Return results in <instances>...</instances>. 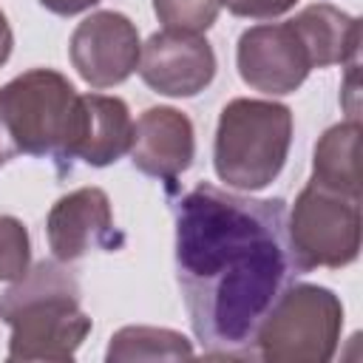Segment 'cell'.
<instances>
[{
	"mask_svg": "<svg viewBox=\"0 0 363 363\" xmlns=\"http://www.w3.org/2000/svg\"><path fill=\"white\" fill-rule=\"evenodd\" d=\"M6 162H9V159H6V153L0 150V164H6Z\"/></svg>",
	"mask_w": 363,
	"mask_h": 363,
	"instance_id": "obj_21",
	"label": "cell"
},
{
	"mask_svg": "<svg viewBox=\"0 0 363 363\" xmlns=\"http://www.w3.org/2000/svg\"><path fill=\"white\" fill-rule=\"evenodd\" d=\"M315 184L360 199V122L349 119L332 125L315 145L312 179Z\"/></svg>",
	"mask_w": 363,
	"mask_h": 363,
	"instance_id": "obj_14",
	"label": "cell"
},
{
	"mask_svg": "<svg viewBox=\"0 0 363 363\" xmlns=\"http://www.w3.org/2000/svg\"><path fill=\"white\" fill-rule=\"evenodd\" d=\"M11 45H14V37H11V26H9L6 14L0 11V65L9 60V54H11Z\"/></svg>",
	"mask_w": 363,
	"mask_h": 363,
	"instance_id": "obj_20",
	"label": "cell"
},
{
	"mask_svg": "<svg viewBox=\"0 0 363 363\" xmlns=\"http://www.w3.org/2000/svg\"><path fill=\"white\" fill-rule=\"evenodd\" d=\"M235 62L241 79L269 96L298 91L312 71L309 54L289 20L247 28L238 37Z\"/></svg>",
	"mask_w": 363,
	"mask_h": 363,
	"instance_id": "obj_8",
	"label": "cell"
},
{
	"mask_svg": "<svg viewBox=\"0 0 363 363\" xmlns=\"http://www.w3.org/2000/svg\"><path fill=\"white\" fill-rule=\"evenodd\" d=\"M286 235L298 272L349 267L360 252V199L309 182L286 216Z\"/></svg>",
	"mask_w": 363,
	"mask_h": 363,
	"instance_id": "obj_6",
	"label": "cell"
},
{
	"mask_svg": "<svg viewBox=\"0 0 363 363\" xmlns=\"http://www.w3.org/2000/svg\"><path fill=\"white\" fill-rule=\"evenodd\" d=\"M298 0H221L235 17H250V20H272L284 11H289Z\"/></svg>",
	"mask_w": 363,
	"mask_h": 363,
	"instance_id": "obj_18",
	"label": "cell"
},
{
	"mask_svg": "<svg viewBox=\"0 0 363 363\" xmlns=\"http://www.w3.org/2000/svg\"><path fill=\"white\" fill-rule=\"evenodd\" d=\"M133 119L119 96L85 94L77 96L71 133L65 145V170L79 159L91 167H108L130 150Z\"/></svg>",
	"mask_w": 363,
	"mask_h": 363,
	"instance_id": "obj_11",
	"label": "cell"
},
{
	"mask_svg": "<svg viewBox=\"0 0 363 363\" xmlns=\"http://www.w3.org/2000/svg\"><path fill=\"white\" fill-rule=\"evenodd\" d=\"M176 278L207 357H255V329L298 267L281 199L199 184L176 201Z\"/></svg>",
	"mask_w": 363,
	"mask_h": 363,
	"instance_id": "obj_1",
	"label": "cell"
},
{
	"mask_svg": "<svg viewBox=\"0 0 363 363\" xmlns=\"http://www.w3.org/2000/svg\"><path fill=\"white\" fill-rule=\"evenodd\" d=\"M99 0H40V6H45L48 11L60 14V17H71L79 11H88L91 6H96Z\"/></svg>",
	"mask_w": 363,
	"mask_h": 363,
	"instance_id": "obj_19",
	"label": "cell"
},
{
	"mask_svg": "<svg viewBox=\"0 0 363 363\" xmlns=\"http://www.w3.org/2000/svg\"><path fill=\"white\" fill-rule=\"evenodd\" d=\"M28 230L14 216H0V281H20L28 272Z\"/></svg>",
	"mask_w": 363,
	"mask_h": 363,
	"instance_id": "obj_17",
	"label": "cell"
},
{
	"mask_svg": "<svg viewBox=\"0 0 363 363\" xmlns=\"http://www.w3.org/2000/svg\"><path fill=\"white\" fill-rule=\"evenodd\" d=\"M153 11L170 31L201 34L216 23L221 0H153Z\"/></svg>",
	"mask_w": 363,
	"mask_h": 363,
	"instance_id": "obj_16",
	"label": "cell"
},
{
	"mask_svg": "<svg viewBox=\"0 0 363 363\" xmlns=\"http://www.w3.org/2000/svg\"><path fill=\"white\" fill-rule=\"evenodd\" d=\"M48 247L57 261L71 264L91 250H113L122 235L113 227L111 199L99 187H79L54 201L45 221Z\"/></svg>",
	"mask_w": 363,
	"mask_h": 363,
	"instance_id": "obj_10",
	"label": "cell"
},
{
	"mask_svg": "<svg viewBox=\"0 0 363 363\" xmlns=\"http://www.w3.org/2000/svg\"><path fill=\"white\" fill-rule=\"evenodd\" d=\"M289 23L306 48L312 68L357 62V51H360L357 17H349L346 11L329 3H312L301 14H295Z\"/></svg>",
	"mask_w": 363,
	"mask_h": 363,
	"instance_id": "obj_13",
	"label": "cell"
},
{
	"mask_svg": "<svg viewBox=\"0 0 363 363\" xmlns=\"http://www.w3.org/2000/svg\"><path fill=\"white\" fill-rule=\"evenodd\" d=\"M0 320L11 326V363H65L91 332L79 306V284L57 261H40L0 295Z\"/></svg>",
	"mask_w": 363,
	"mask_h": 363,
	"instance_id": "obj_2",
	"label": "cell"
},
{
	"mask_svg": "<svg viewBox=\"0 0 363 363\" xmlns=\"http://www.w3.org/2000/svg\"><path fill=\"white\" fill-rule=\"evenodd\" d=\"M108 363L125 360H187L193 346L184 335L159 326H125L111 337Z\"/></svg>",
	"mask_w": 363,
	"mask_h": 363,
	"instance_id": "obj_15",
	"label": "cell"
},
{
	"mask_svg": "<svg viewBox=\"0 0 363 363\" xmlns=\"http://www.w3.org/2000/svg\"><path fill=\"white\" fill-rule=\"evenodd\" d=\"M74 85L51 68H31L0 88V150L14 156H48L65 173Z\"/></svg>",
	"mask_w": 363,
	"mask_h": 363,
	"instance_id": "obj_4",
	"label": "cell"
},
{
	"mask_svg": "<svg viewBox=\"0 0 363 363\" xmlns=\"http://www.w3.org/2000/svg\"><path fill=\"white\" fill-rule=\"evenodd\" d=\"M292 142V111L272 99L238 96L221 108L213 164L235 190H264L284 170Z\"/></svg>",
	"mask_w": 363,
	"mask_h": 363,
	"instance_id": "obj_3",
	"label": "cell"
},
{
	"mask_svg": "<svg viewBox=\"0 0 363 363\" xmlns=\"http://www.w3.org/2000/svg\"><path fill=\"white\" fill-rule=\"evenodd\" d=\"M139 74L156 94L196 96L216 77V54L201 34L164 28L142 45Z\"/></svg>",
	"mask_w": 363,
	"mask_h": 363,
	"instance_id": "obj_9",
	"label": "cell"
},
{
	"mask_svg": "<svg viewBox=\"0 0 363 363\" xmlns=\"http://www.w3.org/2000/svg\"><path fill=\"white\" fill-rule=\"evenodd\" d=\"M139 31L119 11H94L71 34L68 57L91 88H113L139 68Z\"/></svg>",
	"mask_w": 363,
	"mask_h": 363,
	"instance_id": "obj_7",
	"label": "cell"
},
{
	"mask_svg": "<svg viewBox=\"0 0 363 363\" xmlns=\"http://www.w3.org/2000/svg\"><path fill=\"white\" fill-rule=\"evenodd\" d=\"M128 153L139 173L173 187L196 156L193 122L167 105L147 108L133 122V142Z\"/></svg>",
	"mask_w": 363,
	"mask_h": 363,
	"instance_id": "obj_12",
	"label": "cell"
},
{
	"mask_svg": "<svg viewBox=\"0 0 363 363\" xmlns=\"http://www.w3.org/2000/svg\"><path fill=\"white\" fill-rule=\"evenodd\" d=\"M343 329L340 298L318 284H289L255 329V357L267 363H326Z\"/></svg>",
	"mask_w": 363,
	"mask_h": 363,
	"instance_id": "obj_5",
	"label": "cell"
}]
</instances>
